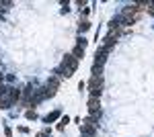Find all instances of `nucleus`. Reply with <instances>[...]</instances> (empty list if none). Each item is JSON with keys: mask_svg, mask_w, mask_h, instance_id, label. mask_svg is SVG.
<instances>
[{"mask_svg": "<svg viewBox=\"0 0 154 137\" xmlns=\"http://www.w3.org/2000/svg\"><path fill=\"white\" fill-rule=\"evenodd\" d=\"M58 86H60V76H58V74H54V76L47 80V88H51V90H58Z\"/></svg>", "mask_w": 154, "mask_h": 137, "instance_id": "1a4fd4ad", "label": "nucleus"}, {"mask_svg": "<svg viewBox=\"0 0 154 137\" xmlns=\"http://www.w3.org/2000/svg\"><path fill=\"white\" fill-rule=\"evenodd\" d=\"M119 33H121V29L119 27H111V31H109V35L105 37V41H103V49H111V47L115 45V41H117V37H119Z\"/></svg>", "mask_w": 154, "mask_h": 137, "instance_id": "39448f33", "label": "nucleus"}, {"mask_svg": "<svg viewBox=\"0 0 154 137\" xmlns=\"http://www.w3.org/2000/svg\"><path fill=\"white\" fill-rule=\"evenodd\" d=\"M82 137H88V135H82Z\"/></svg>", "mask_w": 154, "mask_h": 137, "instance_id": "dca6fc26", "label": "nucleus"}, {"mask_svg": "<svg viewBox=\"0 0 154 137\" xmlns=\"http://www.w3.org/2000/svg\"><path fill=\"white\" fill-rule=\"evenodd\" d=\"M17 100H21V90H17V88H2V92H0V108L12 106Z\"/></svg>", "mask_w": 154, "mask_h": 137, "instance_id": "f03ea898", "label": "nucleus"}, {"mask_svg": "<svg viewBox=\"0 0 154 137\" xmlns=\"http://www.w3.org/2000/svg\"><path fill=\"white\" fill-rule=\"evenodd\" d=\"M148 12L154 16V2H148Z\"/></svg>", "mask_w": 154, "mask_h": 137, "instance_id": "2eb2a0df", "label": "nucleus"}, {"mask_svg": "<svg viewBox=\"0 0 154 137\" xmlns=\"http://www.w3.org/2000/svg\"><path fill=\"white\" fill-rule=\"evenodd\" d=\"M58 117H60V111H54L51 115H47V117H45V123H51V121H56Z\"/></svg>", "mask_w": 154, "mask_h": 137, "instance_id": "9d476101", "label": "nucleus"}, {"mask_svg": "<svg viewBox=\"0 0 154 137\" xmlns=\"http://www.w3.org/2000/svg\"><path fill=\"white\" fill-rule=\"evenodd\" d=\"M66 123H68V117H64V119H62V121H60V125H58V129H60V131H62V129H64V127H66Z\"/></svg>", "mask_w": 154, "mask_h": 137, "instance_id": "ddd939ff", "label": "nucleus"}, {"mask_svg": "<svg viewBox=\"0 0 154 137\" xmlns=\"http://www.w3.org/2000/svg\"><path fill=\"white\" fill-rule=\"evenodd\" d=\"M88 113H90V117L101 115V98L99 96H88Z\"/></svg>", "mask_w": 154, "mask_h": 137, "instance_id": "0eeeda50", "label": "nucleus"}, {"mask_svg": "<svg viewBox=\"0 0 154 137\" xmlns=\"http://www.w3.org/2000/svg\"><path fill=\"white\" fill-rule=\"evenodd\" d=\"M138 8H136V4L134 6H129V8H125L123 12H121V16H119V21H121V25H134L136 21H138Z\"/></svg>", "mask_w": 154, "mask_h": 137, "instance_id": "20e7f679", "label": "nucleus"}, {"mask_svg": "<svg viewBox=\"0 0 154 137\" xmlns=\"http://www.w3.org/2000/svg\"><path fill=\"white\" fill-rule=\"evenodd\" d=\"M105 55H107V49H97V53H95V66H103V61H105Z\"/></svg>", "mask_w": 154, "mask_h": 137, "instance_id": "6e6552de", "label": "nucleus"}, {"mask_svg": "<svg viewBox=\"0 0 154 137\" xmlns=\"http://www.w3.org/2000/svg\"><path fill=\"white\" fill-rule=\"evenodd\" d=\"M76 68H78V59L70 53V55H66V57L62 59V66L58 68L56 74H58L60 78H70V76L76 72Z\"/></svg>", "mask_w": 154, "mask_h": 137, "instance_id": "f257e3e1", "label": "nucleus"}, {"mask_svg": "<svg viewBox=\"0 0 154 137\" xmlns=\"http://www.w3.org/2000/svg\"><path fill=\"white\" fill-rule=\"evenodd\" d=\"M37 115H35V111H27V119H35Z\"/></svg>", "mask_w": 154, "mask_h": 137, "instance_id": "4468645a", "label": "nucleus"}, {"mask_svg": "<svg viewBox=\"0 0 154 137\" xmlns=\"http://www.w3.org/2000/svg\"><path fill=\"white\" fill-rule=\"evenodd\" d=\"M82 135H95V131H97V121H95V117H86L84 121H82Z\"/></svg>", "mask_w": 154, "mask_h": 137, "instance_id": "423d86ee", "label": "nucleus"}, {"mask_svg": "<svg viewBox=\"0 0 154 137\" xmlns=\"http://www.w3.org/2000/svg\"><path fill=\"white\" fill-rule=\"evenodd\" d=\"M88 92H90V96H99L101 98V92H103V74H93L90 76Z\"/></svg>", "mask_w": 154, "mask_h": 137, "instance_id": "7ed1b4c3", "label": "nucleus"}, {"mask_svg": "<svg viewBox=\"0 0 154 137\" xmlns=\"http://www.w3.org/2000/svg\"><path fill=\"white\" fill-rule=\"evenodd\" d=\"M72 55H74V57H76V59H80V57H82V55H84V49H82V47H74V51H72Z\"/></svg>", "mask_w": 154, "mask_h": 137, "instance_id": "9b49d317", "label": "nucleus"}, {"mask_svg": "<svg viewBox=\"0 0 154 137\" xmlns=\"http://www.w3.org/2000/svg\"><path fill=\"white\" fill-rule=\"evenodd\" d=\"M88 27H90V23H88V21H80V25H78V29H80V31H86Z\"/></svg>", "mask_w": 154, "mask_h": 137, "instance_id": "f8f14e48", "label": "nucleus"}]
</instances>
